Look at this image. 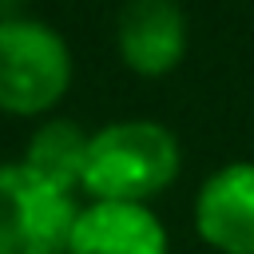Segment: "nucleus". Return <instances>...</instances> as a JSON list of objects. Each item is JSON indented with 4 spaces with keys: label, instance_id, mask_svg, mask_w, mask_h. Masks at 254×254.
<instances>
[{
    "label": "nucleus",
    "instance_id": "obj_2",
    "mask_svg": "<svg viewBox=\"0 0 254 254\" xmlns=\"http://www.w3.org/2000/svg\"><path fill=\"white\" fill-rule=\"evenodd\" d=\"M71 87L67 40L32 16L0 20V111L16 119H48Z\"/></svg>",
    "mask_w": 254,
    "mask_h": 254
},
{
    "label": "nucleus",
    "instance_id": "obj_5",
    "mask_svg": "<svg viewBox=\"0 0 254 254\" xmlns=\"http://www.w3.org/2000/svg\"><path fill=\"white\" fill-rule=\"evenodd\" d=\"M119 60L143 75H171L187 56V16L179 0H127L115 16Z\"/></svg>",
    "mask_w": 254,
    "mask_h": 254
},
{
    "label": "nucleus",
    "instance_id": "obj_6",
    "mask_svg": "<svg viewBox=\"0 0 254 254\" xmlns=\"http://www.w3.org/2000/svg\"><path fill=\"white\" fill-rule=\"evenodd\" d=\"M67 254H171V234L151 202L83 198Z\"/></svg>",
    "mask_w": 254,
    "mask_h": 254
},
{
    "label": "nucleus",
    "instance_id": "obj_8",
    "mask_svg": "<svg viewBox=\"0 0 254 254\" xmlns=\"http://www.w3.org/2000/svg\"><path fill=\"white\" fill-rule=\"evenodd\" d=\"M24 8H28V0H0V20H16V16H24Z\"/></svg>",
    "mask_w": 254,
    "mask_h": 254
},
{
    "label": "nucleus",
    "instance_id": "obj_7",
    "mask_svg": "<svg viewBox=\"0 0 254 254\" xmlns=\"http://www.w3.org/2000/svg\"><path fill=\"white\" fill-rule=\"evenodd\" d=\"M87 143L91 131H83L75 119H44L28 147H24V167L36 171L40 179H48L52 187H64L71 194H79L83 187V167H87Z\"/></svg>",
    "mask_w": 254,
    "mask_h": 254
},
{
    "label": "nucleus",
    "instance_id": "obj_3",
    "mask_svg": "<svg viewBox=\"0 0 254 254\" xmlns=\"http://www.w3.org/2000/svg\"><path fill=\"white\" fill-rule=\"evenodd\" d=\"M79 194L52 187L20 159L0 163V254H67Z\"/></svg>",
    "mask_w": 254,
    "mask_h": 254
},
{
    "label": "nucleus",
    "instance_id": "obj_1",
    "mask_svg": "<svg viewBox=\"0 0 254 254\" xmlns=\"http://www.w3.org/2000/svg\"><path fill=\"white\" fill-rule=\"evenodd\" d=\"M179 167L183 147L167 123L115 119L91 131L79 194L95 202H151L179 179Z\"/></svg>",
    "mask_w": 254,
    "mask_h": 254
},
{
    "label": "nucleus",
    "instance_id": "obj_4",
    "mask_svg": "<svg viewBox=\"0 0 254 254\" xmlns=\"http://www.w3.org/2000/svg\"><path fill=\"white\" fill-rule=\"evenodd\" d=\"M190 222L214 254H254V159L210 171L194 190Z\"/></svg>",
    "mask_w": 254,
    "mask_h": 254
}]
</instances>
